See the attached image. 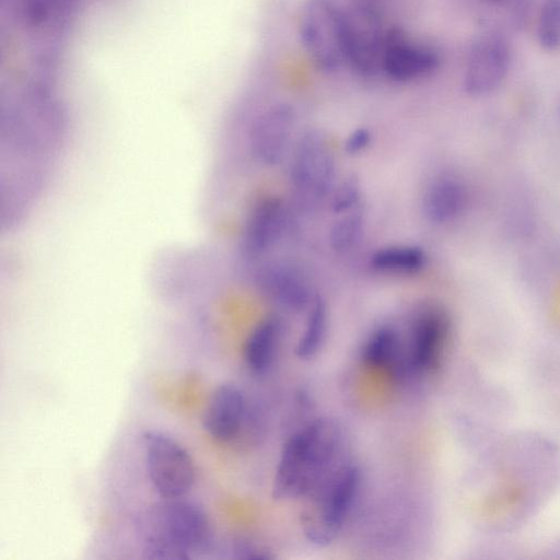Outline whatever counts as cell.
I'll return each instance as SVG.
<instances>
[{
    "instance_id": "6da1fadb",
    "label": "cell",
    "mask_w": 560,
    "mask_h": 560,
    "mask_svg": "<svg viewBox=\"0 0 560 560\" xmlns=\"http://www.w3.org/2000/svg\"><path fill=\"white\" fill-rule=\"evenodd\" d=\"M341 432L328 419H316L292 434L282 447L273 478L276 499H291L313 491L335 469Z\"/></svg>"
},
{
    "instance_id": "7a4b0ae2",
    "label": "cell",
    "mask_w": 560,
    "mask_h": 560,
    "mask_svg": "<svg viewBox=\"0 0 560 560\" xmlns=\"http://www.w3.org/2000/svg\"><path fill=\"white\" fill-rule=\"evenodd\" d=\"M209 537V518L198 503L183 497L163 499L147 516L143 555L153 560L190 559Z\"/></svg>"
},
{
    "instance_id": "3957f363",
    "label": "cell",
    "mask_w": 560,
    "mask_h": 560,
    "mask_svg": "<svg viewBox=\"0 0 560 560\" xmlns=\"http://www.w3.org/2000/svg\"><path fill=\"white\" fill-rule=\"evenodd\" d=\"M360 482L359 468L342 465L313 490L314 501L304 512L302 521L310 541L327 545L336 538L358 494Z\"/></svg>"
},
{
    "instance_id": "277c9868",
    "label": "cell",
    "mask_w": 560,
    "mask_h": 560,
    "mask_svg": "<svg viewBox=\"0 0 560 560\" xmlns=\"http://www.w3.org/2000/svg\"><path fill=\"white\" fill-rule=\"evenodd\" d=\"M336 156L331 143L318 129L305 130L296 140L290 165V183L296 197L314 206L335 187Z\"/></svg>"
},
{
    "instance_id": "5b68a950",
    "label": "cell",
    "mask_w": 560,
    "mask_h": 560,
    "mask_svg": "<svg viewBox=\"0 0 560 560\" xmlns=\"http://www.w3.org/2000/svg\"><path fill=\"white\" fill-rule=\"evenodd\" d=\"M299 32L304 50L318 69L331 72L346 63L343 13L331 0H307Z\"/></svg>"
},
{
    "instance_id": "8992f818",
    "label": "cell",
    "mask_w": 560,
    "mask_h": 560,
    "mask_svg": "<svg viewBox=\"0 0 560 560\" xmlns=\"http://www.w3.org/2000/svg\"><path fill=\"white\" fill-rule=\"evenodd\" d=\"M147 471L163 499L184 497L192 487L196 469L190 454L175 439L161 431L143 435Z\"/></svg>"
},
{
    "instance_id": "52a82bcc",
    "label": "cell",
    "mask_w": 560,
    "mask_h": 560,
    "mask_svg": "<svg viewBox=\"0 0 560 560\" xmlns=\"http://www.w3.org/2000/svg\"><path fill=\"white\" fill-rule=\"evenodd\" d=\"M343 13L346 63L358 74L372 77L381 70L385 33L374 9L355 5Z\"/></svg>"
},
{
    "instance_id": "ba28073f",
    "label": "cell",
    "mask_w": 560,
    "mask_h": 560,
    "mask_svg": "<svg viewBox=\"0 0 560 560\" xmlns=\"http://www.w3.org/2000/svg\"><path fill=\"white\" fill-rule=\"evenodd\" d=\"M440 66L432 47L412 40L402 30L385 32L381 70L396 82H409L431 74Z\"/></svg>"
},
{
    "instance_id": "9c48e42d",
    "label": "cell",
    "mask_w": 560,
    "mask_h": 560,
    "mask_svg": "<svg viewBox=\"0 0 560 560\" xmlns=\"http://www.w3.org/2000/svg\"><path fill=\"white\" fill-rule=\"evenodd\" d=\"M255 283L264 295L292 312L308 308L315 298L303 271L284 259L262 262L256 270Z\"/></svg>"
},
{
    "instance_id": "30bf717a",
    "label": "cell",
    "mask_w": 560,
    "mask_h": 560,
    "mask_svg": "<svg viewBox=\"0 0 560 560\" xmlns=\"http://www.w3.org/2000/svg\"><path fill=\"white\" fill-rule=\"evenodd\" d=\"M511 61L506 42L494 35L479 38L471 47L465 74L464 89L470 95H485L494 91L505 79Z\"/></svg>"
},
{
    "instance_id": "8fae6325",
    "label": "cell",
    "mask_w": 560,
    "mask_h": 560,
    "mask_svg": "<svg viewBox=\"0 0 560 560\" xmlns=\"http://www.w3.org/2000/svg\"><path fill=\"white\" fill-rule=\"evenodd\" d=\"M448 334V318L435 305H425L415 315L410 329L408 366L417 373L436 369Z\"/></svg>"
},
{
    "instance_id": "7c38bea8",
    "label": "cell",
    "mask_w": 560,
    "mask_h": 560,
    "mask_svg": "<svg viewBox=\"0 0 560 560\" xmlns=\"http://www.w3.org/2000/svg\"><path fill=\"white\" fill-rule=\"evenodd\" d=\"M296 115L289 104H276L254 122L249 145L257 161L267 166L279 164L289 150Z\"/></svg>"
},
{
    "instance_id": "4fadbf2b",
    "label": "cell",
    "mask_w": 560,
    "mask_h": 560,
    "mask_svg": "<svg viewBox=\"0 0 560 560\" xmlns=\"http://www.w3.org/2000/svg\"><path fill=\"white\" fill-rule=\"evenodd\" d=\"M288 226V212L277 196L260 198L247 215L242 248L244 255L254 260L265 256L280 241Z\"/></svg>"
},
{
    "instance_id": "5bb4252c",
    "label": "cell",
    "mask_w": 560,
    "mask_h": 560,
    "mask_svg": "<svg viewBox=\"0 0 560 560\" xmlns=\"http://www.w3.org/2000/svg\"><path fill=\"white\" fill-rule=\"evenodd\" d=\"M246 401L243 392L233 384H223L212 394L208 404L203 425L214 439H233L243 424Z\"/></svg>"
},
{
    "instance_id": "9a60e30c",
    "label": "cell",
    "mask_w": 560,
    "mask_h": 560,
    "mask_svg": "<svg viewBox=\"0 0 560 560\" xmlns=\"http://www.w3.org/2000/svg\"><path fill=\"white\" fill-rule=\"evenodd\" d=\"M466 201V189L458 179L440 176L427 186L421 199V210L429 222L445 224L462 214Z\"/></svg>"
},
{
    "instance_id": "2e32d148",
    "label": "cell",
    "mask_w": 560,
    "mask_h": 560,
    "mask_svg": "<svg viewBox=\"0 0 560 560\" xmlns=\"http://www.w3.org/2000/svg\"><path fill=\"white\" fill-rule=\"evenodd\" d=\"M282 335V322L268 316L258 323L246 339L244 360L255 374H264L272 364Z\"/></svg>"
},
{
    "instance_id": "e0dca14e",
    "label": "cell",
    "mask_w": 560,
    "mask_h": 560,
    "mask_svg": "<svg viewBox=\"0 0 560 560\" xmlns=\"http://www.w3.org/2000/svg\"><path fill=\"white\" fill-rule=\"evenodd\" d=\"M362 359L372 368L402 373L408 366L398 331L388 325L373 330L363 346Z\"/></svg>"
},
{
    "instance_id": "ac0fdd59",
    "label": "cell",
    "mask_w": 560,
    "mask_h": 560,
    "mask_svg": "<svg viewBox=\"0 0 560 560\" xmlns=\"http://www.w3.org/2000/svg\"><path fill=\"white\" fill-rule=\"evenodd\" d=\"M425 252L413 245H390L378 248L370 257V266L384 273H416L427 265Z\"/></svg>"
},
{
    "instance_id": "d6986e66",
    "label": "cell",
    "mask_w": 560,
    "mask_h": 560,
    "mask_svg": "<svg viewBox=\"0 0 560 560\" xmlns=\"http://www.w3.org/2000/svg\"><path fill=\"white\" fill-rule=\"evenodd\" d=\"M327 325V306L320 298L315 296L308 307L305 328L295 348V354L300 359H308L317 353L325 340Z\"/></svg>"
},
{
    "instance_id": "ffe728a7",
    "label": "cell",
    "mask_w": 560,
    "mask_h": 560,
    "mask_svg": "<svg viewBox=\"0 0 560 560\" xmlns=\"http://www.w3.org/2000/svg\"><path fill=\"white\" fill-rule=\"evenodd\" d=\"M364 225L363 214L360 210L343 213L329 231V245L337 253L351 249L359 241Z\"/></svg>"
},
{
    "instance_id": "44dd1931",
    "label": "cell",
    "mask_w": 560,
    "mask_h": 560,
    "mask_svg": "<svg viewBox=\"0 0 560 560\" xmlns=\"http://www.w3.org/2000/svg\"><path fill=\"white\" fill-rule=\"evenodd\" d=\"M537 36L545 49H560V0H544L538 15Z\"/></svg>"
},
{
    "instance_id": "7402d4cb",
    "label": "cell",
    "mask_w": 560,
    "mask_h": 560,
    "mask_svg": "<svg viewBox=\"0 0 560 560\" xmlns=\"http://www.w3.org/2000/svg\"><path fill=\"white\" fill-rule=\"evenodd\" d=\"M330 208L335 213H347L358 208L361 184L357 176L345 177L330 192Z\"/></svg>"
},
{
    "instance_id": "603a6c76",
    "label": "cell",
    "mask_w": 560,
    "mask_h": 560,
    "mask_svg": "<svg viewBox=\"0 0 560 560\" xmlns=\"http://www.w3.org/2000/svg\"><path fill=\"white\" fill-rule=\"evenodd\" d=\"M372 141V135L366 128H357L352 130L346 141H345V150L349 154H358L364 151Z\"/></svg>"
},
{
    "instance_id": "cb8c5ba5",
    "label": "cell",
    "mask_w": 560,
    "mask_h": 560,
    "mask_svg": "<svg viewBox=\"0 0 560 560\" xmlns=\"http://www.w3.org/2000/svg\"><path fill=\"white\" fill-rule=\"evenodd\" d=\"M233 552L236 559L258 560L269 558L265 551L248 542H237Z\"/></svg>"
},
{
    "instance_id": "d4e9b609",
    "label": "cell",
    "mask_w": 560,
    "mask_h": 560,
    "mask_svg": "<svg viewBox=\"0 0 560 560\" xmlns=\"http://www.w3.org/2000/svg\"><path fill=\"white\" fill-rule=\"evenodd\" d=\"M492 2H503V1H506V0H490Z\"/></svg>"
}]
</instances>
